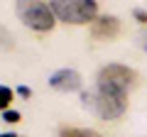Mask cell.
I'll list each match as a JSON object with an SVG mask.
<instances>
[{"label": "cell", "mask_w": 147, "mask_h": 137, "mask_svg": "<svg viewBox=\"0 0 147 137\" xmlns=\"http://www.w3.org/2000/svg\"><path fill=\"white\" fill-rule=\"evenodd\" d=\"M81 100H84V108H88L100 120H115L127 110V93L105 88V86H98V83H96L93 91H86L81 95Z\"/></svg>", "instance_id": "6da1fadb"}, {"label": "cell", "mask_w": 147, "mask_h": 137, "mask_svg": "<svg viewBox=\"0 0 147 137\" xmlns=\"http://www.w3.org/2000/svg\"><path fill=\"white\" fill-rule=\"evenodd\" d=\"M49 7L61 22L69 25H86L96 20L98 3L96 0H49Z\"/></svg>", "instance_id": "7a4b0ae2"}, {"label": "cell", "mask_w": 147, "mask_h": 137, "mask_svg": "<svg viewBox=\"0 0 147 137\" xmlns=\"http://www.w3.org/2000/svg\"><path fill=\"white\" fill-rule=\"evenodd\" d=\"M17 17L27 27H32V30L47 32V30L54 27V17L57 15H54V10L47 3H42V0H20L17 3Z\"/></svg>", "instance_id": "3957f363"}, {"label": "cell", "mask_w": 147, "mask_h": 137, "mask_svg": "<svg viewBox=\"0 0 147 137\" xmlns=\"http://www.w3.org/2000/svg\"><path fill=\"white\" fill-rule=\"evenodd\" d=\"M135 81H137V74L123 64H108L98 71V86L120 91V93H127L135 86Z\"/></svg>", "instance_id": "277c9868"}, {"label": "cell", "mask_w": 147, "mask_h": 137, "mask_svg": "<svg viewBox=\"0 0 147 137\" xmlns=\"http://www.w3.org/2000/svg\"><path fill=\"white\" fill-rule=\"evenodd\" d=\"M49 86L61 93H74V91H79L84 86V79H81L79 71H74V68H59L49 76Z\"/></svg>", "instance_id": "5b68a950"}, {"label": "cell", "mask_w": 147, "mask_h": 137, "mask_svg": "<svg viewBox=\"0 0 147 137\" xmlns=\"http://www.w3.org/2000/svg\"><path fill=\"white\" fill-rule=\"evenodd\" d=\"M120 32V20L118 17H96L93 22H91V34H93L96 39H113Z\"/></svg>", "instance_id": "8992f818"}, {"label": "cell", "mask_w": 147, "mask_h": 137, "mask_svg": "<svg viewBox=\"0 0 147 137\" xmlns=\"http://www.w3.org/2000/svg\"><path fill=\"white\" fill-rule=\"evenodd\" d=\"M59 137H100L96 130H86V127H64Z\"/></svg>", "instance_id": "52a82bcc"}, {"label": "cell", "mask_w": 147, "mask_h": 137, "mask_svg": "<svg viewBox=\"0 0 147 137\" xmlns=\"http://www.w3.org/2000/svg\"><path fill=\"white\" fill-rule=\"evenodd\" d=\"M10 100H12V91L7 88V86H3V88H0V108L7 110V103H10Z\"/></svg>", "instance_id": "ba28073f"}, {"label": "cell", "mask_w": 147, "mask_h": 137, "mask_svg": "<svg viewBox=\"0 0 147 137\" xmlns=\"http://www.w3.org/2000/svg\"><path fill=\"white\" fill-rule=\"evenodd\" d=\"M3 120L5 122H17L20 120V113L17 110H3Z\"/></svg>", "instance_id": "9c48e42d"}, {"label": "cell", "mask_w": 147, "mask_h": 137, "mask_svg": "<svg viewBox=\"0 0 147 137\" xmlns=\"http://www.w3.org/2000/svg\"><path fill=\"white\" fill-rule=\"evenodd\" d=\"M132 15H135L140 22H147V10H140V7H135V10H132Z\"/></svg>", "instance_id": "30bf717a"}, {"label": "cell", "mask_w": 147, "mask_h": 137, "mask_svg": "<svg viewBox=\"0 0 147 137\" xmlns=\"http://www.w3.org/2000/svg\"><path fill=\"white\" fill-rule=\"evenodd\" d=\"M17 93H20L22 98H30V95H32V88H27V86H20V88H17Z\"/></svg>", "instance_id": "8fae6325"}, {"label": "cell", "mask_w": 147, "mask_h": 137, "mask_svg": "<svg viewBox=\"0 0 147 137\" xmlns=\"http://www.w3.org/2000/svg\"><path fill=\"white\" fill-rule=\"evenodd\" d=\"M137 42H140V47H142V49L147 52V32H142L140 37H137Z\"/></svg>", "instance_id": "7c38bea8"}, {"label": "cell", "mask_w": 147, "mask_h": 137, "mask_svg": "<svg viewBox=\"0 0 147 137\" xmlns=\"http://www.w3.org/2000/svg\"><path fill=\"white\" fill-rule=\"evenodd\" d=\"M0 137H20V135H12V132H5V135H0Z\"/></svg>", "instance_id": "4fadbf2b"}]
</instances>
